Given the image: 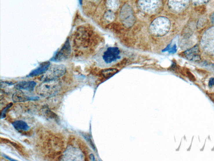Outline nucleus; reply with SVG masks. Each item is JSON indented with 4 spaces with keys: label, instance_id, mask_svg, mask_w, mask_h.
<instances>
[{
    "label": "nucleus",
    "instance_id": "1",
    "mask_svg": "<svg viewBox=\"0 0 214 161\" xmlns=\"http://www.w3.org/2000/svg\"><path fill=\"white\" fill-rule=\"evenodd\" d=\"M61 83L58 79L43 81L36 87V93L41 96H53L60 90Z\"/></svg>",
    "mask_w": 214,
    "mask_h": 161
},
{
    "label": "nucleus",
    "instance_id": "2",
    "mask_svg": "<svg viewBox=\"0 0 214 161\" xmlns=\"http://www.w3.org/2000/svg\"><path fill=\"white\" fill-rule=\"evenodd\" d=\"M171 23L165 17H159L153 21L150 26V31L156 36L164 35L170 30Z\"/></svg>",
    "mask_w": 214,
    "mask_h": 161
},
{
    "label": "nucleus",
    "instance_id": "3",
    "mask_svg": "<svg viewBox=\"0 0 214 161\" xmlns=\"http://www.w3.org/2000/svg\"><path fill=\"white\" fill-rule=\"evenodd\" d=\"M66 71V68L64 65H52L41 76V80L43 81L56 80L63 76Z\"/></svg>",
    "mask_w": 214,
    "mask_h": 161
},
{
    "label": "nucleus",
    "instance_id": "4",
    "mask_svg": "<svg viewBox=\"0 0 214 161\" xmlns=\"http://www.w3.org/2000/svg\"><path fill=\"white\" fill-rule=\"evenodd\" d=\"M138 4L141 10L149 14L156 13L161 7L159 0H139Z\"/></svg>",
    "mask_w": 214,
    "mask_h": 161
},
{
    "label": "nucleus",
    "instance_id": "5",
    "mask_svg": "<svg viewBox=\"0 0 214 161\" xmlns=\"http://www.w3.org/2000/svg\"><path fill=\"white\" fill-rule=\"evenodd\" d=\"M61 161H82L84 156L83 153L78 148L68 147L64 151L61 157Z\"/></svg>",
    "mask_w": 214,
    "mask_h": 161
},
{
    "label": "nucleus",
    "instance_id": "6",
    "mask_svg": "<svg viewBox=\"0 0 214 161\" xmlns=\"http://www.w3.org/2000/svg\"><path fill=\"white\" fill-rule=\"evenodd\" d=\"M120 18L123 24L127 27L132 26L135 22V17L131 8L127 5H125L121 10Z\"/></svg>",
    "mask_w": 214,
    "mask_h": 161
},
{
    "label": "nucleus",
    "instance_id": "7",
    "mask_svg": "<svg viewBox=\"0 0 214 161\" xmlns=\"http://www.w3.org/2000/svg\"><path fill=\"white\" fill-rule=\"evenodd\" d=\"M71 51L69 41L67 40L63 45L61 50L56 54L52 61L54 62H61L64 61L69 57Z\"/></svg>",
    "mask_w": 214,
    "mask_h": 161
},
{
    "label": "nucleus",
    "instance_id": "8",
    "mask_svg": "<svg viewBox=\"0 0 214 161\" xmlns=\"http://www.w3.org/2000/svg\"><path fill=\"white\" fill-rule=\"evenodd\" d=\"M120 51L116 47H110L105 52L103 59L105 62L110 63L120 58Z\"/></svg>",
    "mask_w": 214,
    "mask_h": 161
},
{
    "label": "nucleus",
    "instance_id": "9",
    "mask_svg": "<svg viewBox=\"0 0 214 161\" xmlns=\"http://www.w3.org/2000/svg\"><path fill=\"white\" fill-rule=\"evenodd\" d=\"M184 55L190 61H198L201 60L199 49L197 45L185 52Z\"/></svg>",
    "mask_w": 214,
    "mask_h": 161
},
{
    "label": "nucleus",
    "instance_id": "10",
    "mask_svg": "<svg viewBox=\"0 0 214 161\" xmlns=\"http://www.w3.org/2000/svg\"><path fill=\"white\" fill-rule=\"evenodd\" d=\"M36 83L34 81H22L15 84V89L19 90L32 92L34 90Z\"/></svg>",
    "mask_w": 214,
    "mask_h": 161
},
{
    "label": "nucleus",
    "instance_id": "11",
    "mask_svg": "<svg viewBox=\"0 0 214 161\" xmlns=\"http://www.w3.org/2000/svg\"><path fill=\"white\" fill-rule=\"evenodd\" d=\"M12 100L15 103H21L31 100H36L39 99L38 97L30 96L25 95L22 92H16L12 95Z\"/></svg>",
    "mask_w": 214,
    "mask_h": 161
},
{
    "label": "nucleus",
    "instance_id": "12",
    "mask_svg": "<svg viewBox=\"0 0 214 161\" xmlns=\"http://www.w3.org/2000/svg\"><path fill=\"white\" fill-rule=\"evenodd\" d=\"M50 63L49 62H45L40 64L35 69L33 70L29 74L31 77L38 76L41 74H44L49 69Z\"/></svg>",
    "mask_w": 214,
    "mask_h": 161
},
{
    "label": "nucleus",
    "instance_id": "13",
    "mask_svg": "<svg viewBox=\"0 0 214 161\" xmlns=\"http://www.w3.org/2000/svg\"><path fill=\"white\" fill-rule=\"evenodd\" d=\"M13 126L15 129L19 132H23L29 130L30 126L27 123L22 120H17L14 121L12 124Z\"/></svg>",
    "mask_w": 214,
    "mask_h": 161
},
{
    "label": "nucleus",
    "instance_id": "14",
    "mask_svg": "<svg viewBox=\"0 0 214 161\" xmlns=\"http://www.w3.org/2000/svg\"><path fill=\"white\" fill-rule=\"evenodd\" d=\"M119 5L118 0H107V7L111 10H116Z\"/></svg>",
    "mask_w": 214,
    "mask_h": 161
},
{
    "label": "nucleus",
    "instance_id": "15",
    "mask_svg": "<svg viewBox=\"0 0 214 161\" xmlns=\"http://www.w3.org/2000/svg\"><path fill=\"white\" fill-rule=\"evenodd\" d=\"M118 72V70H117L116 69H107L104 70L103 71L102 74L104 77L105 78H109L114 75L115 74H116Z\"/></svg>",
    "mask_w": 214,
    "mask_h": 161
},
{
    "label": "nucleus",
    "instance_id": "16",
    "mask_svg": "<svg viewBox=\"0 0 214 161\" xmlns=\"http://www.w3.org/2000/svg\"><path fill=\"white\" fill-rule=\"evenodd\" d=\"M43 112V114L47 118V117L48 118H50V119H52L54 120H57V121L58 120L57 115L52 111L50 110L47 108H44Z\"/></svg>",
    "mask_w": 214,
    "mask_h": 161
},
{
    "label": "nucleus",
    "instance_id": "17",
    "mask_svg": "<svg viewBox=\"0 0 214 161\" xmlns=\"http://www.w3.org/2000/svg\"><path fill=\"white\" fill-rule=\"evenodd\" d=\"M162 51H168L170 53H174L177 51V46L174 44L173 46H171V44H169L165 49L163 50Z\"/></svg>",
    "mask_w": 214,
    "mask_h": 161
},
{
    "label": "nucleus",
    "instance_id": "18",
    "mask_svg": "<svg viewBox=\"0 0 214 161\" xmlns=\"http://www.w3.org/2000/svg\"><path fill=\"white\" fill-rule=\"evenodd\" d=\"M12 106H13V103H9L6 107H5V108H4L2 110L1 112V119H3V118L6 117V112H7L8 110L9 109L11 108Z\"/></svg>",
    "mask_w": 214,
    "mask_h": 161
},
{
    "label": "nucleus",
    "instance_id": "19",
    "mask_svg": "<svg viewBox=\"0 0 214 161\" xmlns=\"http://www.w3.org/2000/svg\"><path fill=\"white\" fill-rule=\"evenodd\" d=\"M105 18L108 20L112 21L114 19L115 16L111 11H108L105 14Z\"/></svg>",
    "mask_w": 214,
    "mask_h": 161
},
{
    "label": "nucleus",
    "instance_id": "20",
    "mask_svg": "<svg viewBox=\"0 0 214 161\" xmlns=\"http://www.w3.org/2000/svg\"><path fill=\"white\" fill-rule=\"evenodd\" d=\"M209 87H212V86H214V78H212L210 79L209 82Z\"/></svg>",
    "mask_w": 214,
    "mask_h": 161
},
{
    "label": "nucleus",
    "instance_id": "21",
    "mask_svg": "<svg viewBox=\"0 0 214 161\" xmlns=\"http://www.w3.org/2000/svg\"><path fill=\"white\" fill-rule=\"evenodd\" d=\"M3 157H4L5 158H6V159H8V160H10V161L16 160H14V159H11V158H9V157H8V156H6V155H3Z\"/></svg>",
    "mask_w": 214,
    "mask_h": 161
},
{
    "label": "nucleus",
    "instance_id": "22",
    "mask_svg": "<svg viewBox=\"0 0 214 161\" xmlns=\"http://www.w3.org/2000/svg\"><path fill=\"white\" fill-rule=\"evenodd\" d=\"M211 19L212 22L214 24V12L211 16Z\"/></svg>",
    "mask_w": 214,
    "mask_h": 161
},
{
    "label": "nucleus",
    "instance_id": "23",
    "mask_svg": "<svg viewBox=\"0 0 214 161\" xmlns=\"http://www.w3.org/2000/svg\"><path fill=\"white\" fill-rule=\"evenodd\" d=\"M80 1H81V0H80Z\"/></svg>",
    "mask_w": 214,
    "mask_h": 161
}]
</instances>
